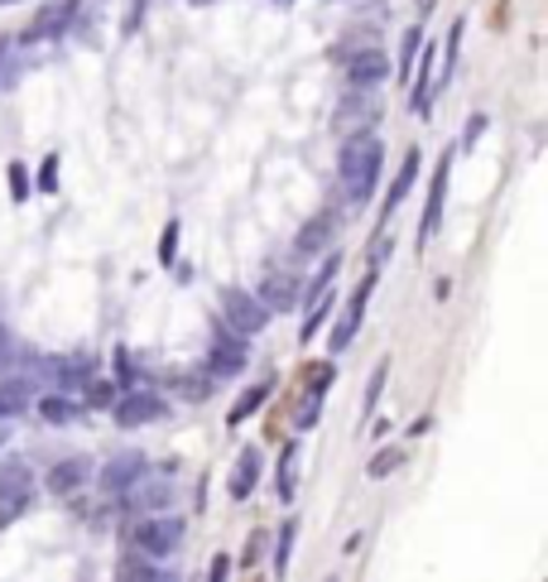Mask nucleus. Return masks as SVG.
Returning a JSON list of instances; mask_svg holds the SVG:
<instances>
[{
	"instance_id": "nucleus-1",
	"label": "nucleus",
	"mask_w": 548,
	"mask_h": 582,
	"mask_svg": "<svg viewBox=\"0 0 548 582\" xmlns=\"http://www.w3.org/2000/svg\"><path fill=\"white\" fill-rule=\"evenodd\" d=\"M380 169H385V144L370 136H352L342 144V159H337V174H342V193L346 203H366L370 193L380 188Z\"/></svg>"
},
{
	"instance_id": "nucleus-2",
	"label": "nucleus",
	"mask_w": 548,
	"mask_h": 582,
	"mask_svg": "<svg viewBox=\"0 0 548 582\" xmlns=\"http://www.w3.org/2000/svg\"><path fill=\"white\" fill-rule=\"evenodd\" d=\"M250 366V342L236 333V327H217L212 333V347H207V376L212 380H236L240 370Z\"/></svg>"
},
{
	"instance_id": "nucleus-3",
	"label": "nucleus",
	"mask_w": 548,
	"mask_h": 582,
	"mask_svg": "<svg viewBox=\"0 0 548 582\" xmlns=\"http://www.w3.org/2000/svg\"><path fill=\"white\" fill-rule=\"evenodd\" d=\"M222 317H226V327H236L240 337H256L270 327V309L250 294V289H222Z\"/></svg>"
},
{
	"instance_id": "nucleus-4",
	"label": "nucleus",
	"mask_w": 548,
	"mask_h": 582,
	"mask_svg": "<svg viewBox=\"0 0 548 582\" xmlns=\"http://www.w3.org/2000/svg\"><path fill=\"white\" fill-rule=\"evenodd\" d=\"M183 545V520L179 515H150L144 525H136V549L150 553V559H173Z\"/></svg>"
},
{
	"instance_id": "nucleus-5",
	"label": "nucleus",
	"mask_w": 548,
	"mask_h": 582,
	"mask_svg": "<svg viewBox=\"0 0 548 582\" xmlns=\"http://www.w3.org/2000/svg\"><path fill=\"white\" fill-rule=\"evenodd\" d=\"M77 6H83V0H49V6L24 24V44H53V39H63L77 20Z\"/></svg>"
},
{
	"instance_id": "nucleus-6",
	"label": "nucleus",
	"mask_w": 548,
	"mask_h": 582,
	"mask_svg": "<svg viewBox=\"0 0 548 582\" xmlns=\"http://www.w3.org/2000/svg\"><path fill=\"white\" fill-rule=\"evenodd\" d=\"M448 179H452V154L438 159V174L429 183V197H423V217H419V250L433 241L438 227H443V207H448Z\"/></svg>"
},
{
	"instance_id": "nucleus-7",
	"label": "nucleus",
	"mask_w": 548,
	"mask_h": 582,
	"mask_svg": "<svg viewBox=\"0 0 548 582\" xmlns=\"http://www.w3.org/2000/svg\"><path fill=\"white\" fill-rule=\"evenodd\" d=\"M111 414H116V423H120V429H144V423L164 419V414H169V405L159 400L154 390H136V386H130V390L116 400V409H111Z\"/></svg>"
},
{
	"instance_id": "nucleus-8",
	"label": "nucleus",
	"mask_w": 548,
	"mask_h": 582,
	"mask_svg": "<svg viewBox=\"0 0 548 582\" xmlns=\"http://www.w3.org/2000/svg\"><path fill=\"white\" fill-rule=\"evenodd\" d=\"M380 121V106H376V97H366V87H356V97H346L342 101V111L332 116V130H337V136H366L370 126Z\"/></svg>"
},
{
	"instance_id": "nucleus-9",
	"label": "nucleus",
	"mask_w": 548,
	"mask_h": 582,
	"mask_svg": "<svg viewBox=\"0 0 548 582\" xmlns=\"http://www.w3.org/2000/svg\"><path fill=\"white\" fill-rule=\"evenodd\" d=\"M265 309H279V313H289V309H299L303 303V280L293 270H270L265 274V284H260V294H256Z\"/></svg>"
},
{
	"instance_id": "nucleus-10",
	"label": "nucleus",
	"mask_w": 548,
	"mask_h": 582,
	"mask_svg": "<svg viewBox=\"0 0 548 582\" xmlns=\"http://www.w3.org/2000/svg\"><path fill=\"white\" fill-rule=\"evenodd\" d=\"M370 289H376V274H366V284L356 289V299L346 303V313L337 317V327H332V352H346L356 342V333H361V323H366V299H370Z\"/></svg>"
},
{
	"instance_id": "nucleus-11",
	"label": "nucleus",
	"mask_w": 548,
	"mask_h": 582,
	"mask_svg": "<svg viewBox=\"0 0 548 582\" xmlns=\"http://www.w3.org/2000/svg\"><path fill=\"white\" fill-rule=\"evenodd\" d=\"M87 482H92V462L87 457H63V462H53V467L44 472V486L53 496H77V492H87Z\"/></svg>"
},
{
	"instance_id": "nucleus-12",
	"label": "nucleus",
	"mask_w": 548,
	"mask_h": 582,
	"mask_svg": "<svg viewBox=\"0 0 548 582\" xmlns=\"http://www.w3.org/2000/svg\"><path fill=\"white\" fill-rule=\"evenodd\" d=\"M390 73H395V63L385 58L380 48H361L356 58L346 63V83H352V87H366V91H370V87H380Z\"/></svg>"
},
{
	"instance_id": "nucleus-13",
	"label": "nucleus",
	"mask_w": 548,
	"mask_h": 582,
	"mask_svg": "<svg viewBox=\"0 0 548 582\" xmlns=\"http://www.w3.org/2000/svg\"><path fill=\"white\" fill-rule=\"evenodd\" d=\"M120 496H126V506H130V510H150V515H154V510H169V500H173V482H169V476H154V482L136 476V482H130Z\"/></svg>"
},
{
	"instance_id": "nucleus-14",
	"label": "nucleus",
	"mask_w": 548,
	"mask_h": 582,
	"mask_svg": "<svg viewBox=\"0 0 548 582\" xmlns=\"http://www.w3.org/2000/svg\"><path fill=\"white\" fill-rule=\"evenodd\" d=\"M419 68H409V77H413V97H409V106H413V116H429V101L438 97V87H433V63H438V48L433 44H419Z\"/></svg>"
},
{
	"instance_id": "nucleus-15",
	"label": "nucleus",
	"mask_w": 548,
	"mask_h": 582,
	"mask_svg": "<svg viewBox=\"0 0 548 582\" xmlns=\"http://www.w3.org/2000/svg\"><path fill=\"white\" fill-rule=\"evenodd\" d=\"M136 476H144V453H116V457L97 472V486H101L106 496H120L130 482H136Z\"/></svg>"
},
{
	"instance_id": "nucleus-16",
	"label": "nucleus",
	"mask_w": 548,
	"mask_h": 582,
	"mask_svg": "<svg viewBox=\"0 0 548 582\" xmlns=\"http://www.w3.org/2000/svg\"><path fill=\"white\" fill-rule=\"evenodd\" d=\"M419 169H423V154H419V150H405V159H399V174H395V183L385 188V212H380L385 222H390V217H395V207L413 193V183H419ZM385 222H380V231H385Z\"/></svg>"
},
{
	"instance_id": "nucleus-17",
	"label": "nucleus",
	"mask_w": 548,
	"mask_h": 582,
	"mask_svg": "<svg viewBox=\"0 0 548 582\" xmlns=\"http://www.w3.org/2000/svg\"><path fill=\"white\" fill-rule=\"evenodd\" d=\"M332 236H337V217L323 212V217H313V222H303V227H299L293 250H299V256H323V250L332 246Z\"/></svg>"
},
{
	"instance_id": "nucleus-18",
	"label": "nucleus",
	"mask_w": 548,
	"mask_h": 582,
	"mask_svg": "<svg viewBox=\"0 0 548 582\" xmlns=\"http://www.w3.org/2000/svg\"><path fill=\"white\" fill-rule=\"evenodd\" d=\"M256 482H260V448H240L226 492H232V500H246V496H256Z\"/></svg>"
},
{
	"instance_id": "nucleus-19",
	"label": "nucleus",
	"mask_w": 548,
	"mask_h": 582,
	"mask_svg": "<svg viewBox=\"0 0 548 582\" xmlns=\"http://www.w3.org/2000/svg\"><path fill=\"white\" fill-rule=\"evenodd\" d=\"M275 496H279V500H293V496H299V443H289L284 453H279Z\"/></svg>"
},
{
	"instance_id": "nucleus-20",
	"label": "nucleus",
	"mask_w": 548,
	"mask_h": 582,
	"mask_svg": "<svg viewBox=\"0 0 548 582\" xmlns=\"http://www.w3.org/2000/svg\"><path fill=\"white\" fill-rule=\"evenodd\" d=\"M116 578H130V582H164V578H173V573H169V568H159V559H150V553H144V559L126 553V559H120V568H116Z\"/></svg>"
},
{
	"instance_id": "nucleus-21",
	"label": "nucleus",
	"mask_w": 548,
	"mask_h": 582,
	"mask_svg": "<svg viewBox=\"0 0 548 582\" xmlns=\"http://www.w3.org/2000/svg\"><path fill=\"white\" fill-rule=\"evenodd\" d=\"M30 409V380L24 376H15V380H0V419H15V414H24Z\"/></svg>"
},
{
	"instance_id": "nucleus-22",
	"label": "nucleus",
	"mask_w": 548,
	"mask_h": 582,
	"mask_svg": "<svg viewBox=\"0 0 548 582\" xmlns=\"http://www.w3.org/2000/svg\"><path fill=\"white\" fill-rule=\"evenodd\" d=\"M39 414H44V423H53V429H63V423H73L83 414V405L68 400V395H44V400H39Z\"/></svg>"
},
{
	"instance_id": "nucleus-23",
	"label": "nucleus",
	"mask_w": 548,
	"mask_h": 582,
	"mask_svg": "<svg viewBox=\"0 0 548 582\" xmlns=\"http://www.w3.org/2000/svg\"><path fill=\"white\" fill-rule=\"evenodd\" d=\"M270 390H275V386H250V390L232 405V414H226V423H232V429H240L246 419H256V409H260L265 400H270Z\"/></svg>"
},
{
	"instance_id": "nucleus-24",
	"label": "nucleus",
	"mask_w": 548,
	"mask_h": 582,
	"mask_svg": "<svg viewBox=\"0 0 548 582\" xmlns=\"http://www.w3.org/2000/svg\"><path fill=\"white\" fill-rule=\"evenodd\" d=\"M462 34H466V20H458V24H452V30H448V48H443V77H438V91H443L448 83H452V77H458V58H462Z\"/></svg>"
},
{
	"instance_id": "nucleus-25",
	"label": "nucleus",
	"mask_w": 548,
	"mask_h": 582,
	"mask_svg": "<svg viewBox=\"0 0 548 582\" xmlns=\"http://www.w3.org/2000/svg\"><path fill=\"white\" fill-rule=\"evenodd\" d=\"M0 496H30V472H24V462H0Z\"/></svg>"
},
{
	"instance_id": "nucleus-26",
	"label": "nucleus",
	"mask_w": 548,
	"mask_h": 582,
	"mask_svg": "<svg viewBox=\"0 0 548 582\" xmlns=\"http://www.w3.org/2000/svg\"><path fill=\"white\" fill-rule=\"evenodd\" d=\"M63 390H87L92 386V362H53Z\"/></svg>"
},
{
	"instance_id": "nucleus-27",
	"label": "nucleus",
	"mask_w": 548,
	"mask_h": 582,
	"mask_svg": "<svg viewBox=\"0 0 548 582\" xmlns=\"http://www.w3.org/2000/svg\"><path fill=\"white\" fill-rule=\"evenodd\" d=\"M293 539H299V525L284 520L279 525V545H275V573L284 578L289 573V559H293Z\"/></svg>"
},
{
	"instance_id": "nucleus-28",
	"label": "nucleus",
	"mask_w": 548,
	"mask_h": 582,
	"mask_svg": "<svg viewBox=\"0 0 548 582\" xmlns=\"http://www.w3.org/2000/svg\"><path fill=\"white\" fill-rule=\"evenodd\" d=\"M399 462H405V453H399V448H380V453L366 462V476H370V482H380V476H390Z\"/></svg>"
},
{
	"instance_id": "nucleus-29",
	"label": "nucleus",
	"mask_w": 548,
	"mask_h": 582,
	"mask_svg": "<svg viewBox=\"0 0 548 582\" xmlns=\"http://www.w3.org/2000/svg\"><path fill=\"white\" fill-rule=\"evenodd\" d=\"M179 236H183V222H169L164 236H159V265H173V260H179Z\"/></svg>"
},
{
	"instance_id": "nucleus-30",
	"label": "nucleus",
	"mask_w": 548,
	"mask_h": 582,
	"mask_svg": "<svg viewBox=\"0 0 548 582\" xmlns=\"http://www.w3.org/2000/svg\"><path fill=\"white\" fill-rule=\"evenodd\" d=\"M303 376H309V395H327L332 390V376H337V366L323 362V366H309Z\"/></svg>"
},
{
	"instance_id": "nucleus-31",
	"label": "nucleus",
	"mask_w": 548,
	"mask_h": 582,
	"mask_svg": "<svg viewBox=\"0 0 548 582\" xmlns=\"http://www.w3.org/2000/svg\"><path fill=\"white\" fill-rule=\"evenodd\" d=\"M385 376H390V362H380L376 370H370V386H366V414H376L380 395H385Z\"/></svg>"
},
{
	"instance_id": "nucleus-32",
	"label": "nucleus",
	"mask_w": 548,
	"mask_h": 582,
	"mask_svg": "<svg viewBox=\"0 0 548 582\" xmlns=\"http://www.w3.org/2000/svg\"><path fill=\"white\" fill-rule=\"evenodd\" d=\"M140 380V370H136V356H130L126 347L116 352V386H136Z\"/></svg>"
},
{
	"instance_id": "nucleus-33",
	"label": "nucleus",
	"mask_w": 548,
	"mask_h": 582,
	"mask_svg": "<svg viewBox=\"0 0 548 582\" xmlns=\"http://www.w3.org/2000/svg\"><path fill=\"white\" fill-rule=\"evenodd\" d=\"M10 197H15V203H24V197H30V188H34V183H30V174H24V164H10Z\"/></svg>"
},
{
	"instance_id": "nucleus-34",
	"label": "nucleus",
	"mask_w": 548,
	"mask_h": 582,
	"mask_svg": "<svg viewBox=\"0 0 548 582\" xmlns=\"http://www.w3.org/2000/svg\"><path fill=\"white\" fill-rule=\"evenodd\" d=\"M419 44H423V39H419V30H405V53H399V77H409V68H413V53H419Z\"/></svg>"
},
{
	"instance_id": "nucleus-35",
	"label": "nucleus",
	"mask_w": 548,
	"mask_h": 582,
	"mask_svg": "<svg viewBox=\"0 0 548 582\" xmlns=\"http://www.w3.org/2000/svg\"><path fill=\"white\" fill-rule=\"evenodd\" d=\"M34 188H39V193H53V188H58V154L44 159V169H39V183H34Z\"/></svg>"
},
{
	"instance_id": "nucleus-36",
	"label": "nucleus",
	"mask_w": 548,
	"mask_h": 582,
	"mask_svg": "<svg viewBox=\"0 0 548 582\" xmlns=\"http://www.w3.org/2000/svg\"><path fill=\"white\" fill-rule=\"evenodd\" d=\"M318 419H323V395H309L303 409H299V429H313Z\"/></svg>"
},
{
	"instance_id": "nucleus-37",
	"label": "nucleus",
	"mask_w": 548,
	"mask_h": 582,
	"mask_svg": "<svg viewBox=\"0 0 548 582\" xmlns=\"http://www.w3.org/2000/svg\"><path fill=\"white\" fill-rule=\"evenodd\" d=\"M481 130H486V116H472V121H466V130H462V144H466V150H472V140L481 136Z\"/></svg>"
},
{
	"instance_id": "nucleus-38",
	"label": "nucleus",
	"mask_w": 548,
	"mask_h": 582,
	"mask_svg": "<svg viewBox=\"0 0 548 582\" xmlns=\"http://www.w3.org/2000/svg\"><path fill=\"white\" fill-rule=\"evenodd\" d=\"M212 386H217V380H189V386H183V390H189V400H207V395H212Z\"/></svg>"
},
{
	"instance_id": "nucleus-39",
	"label": "nucleus",
	"mask_w": 548,
	"mask_h": 582,
	"mask_svg": "<svg viewBox=\"0 0 548 582\" xmlns=\"http://www.w3.org/2000/svg\"><path fill=\"white\" fill-rule=\"evenodd\" d=\"M222 578H232V559H226V553L212 559V582H222Z\"/></svg>"
},
{
	"instance_id": "nucleus-40",
	"label": "nucleus",
	"mask_w": 548,
	"mask_h": 582,
	"mask_svg": "<svg viewBox=\"0 0 548 582\" xmlns=\"http://www.w3.org/2000/svg\"><path fill=\"white\" fill-rule=\"evenodd\" d=\"M6 443H10V423L0 419V448H6Z\"/></svg>"
},
{
	"instance_id": "nucleus-41",
	"label": "nucleus",
	"mask_w": 548,
	"mask_h": 582,
	"mask_svg": "<svg viewBox=\"0 0 548 582\" xmlns=\"http://www.w3.org/2000/svg\"><path fill=\"white\" fill-rule=\"evenodd\" d=\"M0 83H6V44H0Z\"/></svg>"
},
{
	"instance_id": "nucleus-42",
	"label": "nucleus",
	"mask_w": 548,
	"mask_h": 582,
	"mask_svg": "<svg viewBox=\"0 0 548 582\" xmlns=\"http://www.w3.org/2000/svg\"><path fill=\"white\" fill-rule=\"evenodd\" d=\"M270 6H293V0H270Z\"/></svg>"
},
{
	"instance_id": "nucleus-43",
	"label": "nucleus",
	"mask_w": 548,
	"mask_h": 582,
	"mask_svg": "<svg viewBox=\"0 0 548 582\" xmlns=\"http://www.w3.org/2000/svg\"><path fill=\"white\" fill-rule=\"evenodd\" d=\"M189 6H212V0H189Z\"/></svg>"
},
{
	"instance_id": "nucleus-44",
	"label": "nucleus",
	"mask_w": 548,
	"mask_h": 582,
	"mask_svg": "<svg viewBox=\"0 0 548 582\" xmlns=\"http://www.w3.org/2000/svg\"><path fill=\"white\" fill-rule=\"evenodd\" d=\"M0 6H10V0H0Z\"/></svg>"
}]
</instances>
